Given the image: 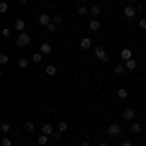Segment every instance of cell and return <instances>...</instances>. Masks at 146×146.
<instances>
[{"label": "cell", "mask_w": 146, "mask_h": 146, "mask_svg": "<svg viewBox=\"0 0 146 146\" xmlns=\"http://www.w3.org/2000/svg\"><path fill=\"white\" fill-rule=\"evenodd\" d=\"M29 43H31V37L25 33V31L20 33V35H18V39H16V45H18V47H27Z\"/></svg>", "instance_id": "obj_1"}, {"label": "cell", "mask_w": 146, "mask_h": 146, "mask_svg": "<svg viewBox=\"0 0 146 146\" xmlns=\"http://www.w3.org/2000/svg\"><path fill=\"white\" fill-rule=\"evenodd\" d=\"M121 117H123V121H135V117H136L135 107H125L123 113H121Z\"/></svg>", "instance_id": "obj_2"}, {"label": "cell", "mask_w": 146, "mask_h": 146, "mask_svg": "<svg viewBox=\"0 0 146 146\" xmlns=\"http://www.w3.org/2000/svg\"><path fill=\"white\" fill-rule=\"evenodd\" d=\"M94 53H96V56H98L100 60H103V62H107V60H109V55H107V51H105L103 47H96V49H94Z\"/></svg>", "instance_id": "obj_3"}, {"label": "cell", "mask_w": 146, "mask_h": 146, "mask_svg": "<svg viewBox=\"0 0 146 146\" xmlns=\"http://www.w3.org/2000/svg\"><path fill=\"white\" fill-rule=\"evenodd\" d=\"M107 135L109 136H119L121 135V125L119 123H111L107 127Z\"/></svg>", "instance_id": "obj_4"}, {"label": "cell", "mask_w": 146, "mask_h": 146, "mask_svg": "<svg viewBox=\"0 0 146 146\" xmlns=\"http://www.w3.org/2000/svg\"><path fill=\"white\" fill-rule=\"evenodd\" d=\"M123 16L127 18V20H131V18H135V16H136V8L133 6V4H129V6H125V8H123Z\"/></svg>", "instance_id": "obj_5"}, {"label": "cell", "mask_w": 146, "mask_h": 146, "mask_svg": "<svg viewBox=\"0 0 146 146\" xmlns=\"http://www.w3.org/2000/svg\"><path fill=\"white\" fill-rule=\"evenodd\" d=\"M39 53H43V55H51V53H53V45H51V43H41Z\"/></svg>", "instance_id": "obj_6"}, {"label": "cell", "mask_w": 146, "mask_h": 146, "mask_svg": "<svg viewBox=\"0 0 146 146\" xmlns=\"http://www.w3.org/2000/svg\"><path fill=\"white\" fill-rule=\"evenodd\" d=\"M41 133L47 135V136H53V135H55V129H53V125H51V123H45V125H43V129H41Z\"/></svg>", "instance_id": "obj_7"}, {"label": "cell", "mask_w": 146, "mask_h": 146, "mask_svg": "<svg viewBox=\"0 0 146 146\" xmlns=\"http://www.w3.org/2000/svg\"><path fill=\"white\" fill-rule=\"evenodd\" d=\"M51 22H53V18H51L49 14H41V16H39V23H41L43 27H47Z\"/></svg>", "instance_id": "obj_8"}, {"label": "cell", "mask_w": 146, "mask_h": 146, "mask_svg": "<svg viewBox=\"0 0 146 146\" xmlns=\"http://www.w3.org/2000/svg\"><path fill=\"white\" fill-rule=\"evenodd\" d=\"M14 29H16L18 33H23V31H25V22H23V20H16V23H14Z\"/></svg>", "instance_id": "obj_9"}, {"label": "cell", "mask_w": 146, "mask_h": 146, "mask_svg": "<svg viewBox=\"0 0 146 146\" xmlns=\"http://www.w3.org/2000/svg\"><path fill=\"white\" fill-rule=\"evenodd\" d=\"M0 131H2L4 135H8V133L12 131V125H10V121H2V123H0Z\"/></svg>", "instance_id": "obj_10"}, {"label": "cell", "mask_w": 146, "mask_h": 146, "mask_svg": "<svg viewBox=\"0 0 146 146\" xmlns=\"http://www.w3.org/2000/svg\"><path fill=\"white\" fill-rule=\"evenodd\" d=\"M90 47H92V39H90V37H84V39L80 41V49H84V51H88Z\"/></svg>", "instance_id": "obj_11"}, {"label": "cell", "mask_w": 146, "mask_h": 146, "mask_svg": "<svg viewBox=\"0 0 146 146\" xmlns=\"http://www.w3.org/2000/svg\"><path fill=\"white\" fill-rule=\"evenodd\" d=\"M125 68H127V70H136V60H135V58L125 60Z\"/></svg>", "instance_id": "obj_12"}, {"label": "cell", "mask_w": 146, "mask_h": 146, "mask_svg": "<svg viewBox=\"0 0 146 146\" xmlns=\"http://www.w3.org/2000/svg\"><path fill=\"white\" fill-rule=\"evenodd\" d=\"M121 58H123V60H129V58H133V53H131V49H123V51H121Z\"/></svg>", "instance_id": "obj_13"}, {"label": "cell", "mask_w": 146, "mask_h": 146, "mask_svg": "<svg viewBox=\"0 0 146 146\" xmlns=\"http://www.w3.org/2000/svg\"><path fill=\"white\" fill-rule=\"evenodd\" d=\"M117 98H119V100H127V98H129V92L125 90V88L117 90Z\"/></svg>", "instance_id": "obj_14"}, {"label": "cell", "mask_w": 146, "mask_h": 146, "mask_svg": "<svg viewBox=\"0 0 146 146\" xmlns=\"http://www.w3.org/2000/svg\"><path fill=\"white\" fill-rule=\"evenodd\" d=\"M45 74H47V76H55V74H56V66L49 64V66L45 68Z\"/></svg>", "instance_id": "obj_15"}, {"label": "cell", "mask_w": 146, "mask_h": 146, "mask_svg": "<svg viewBox=\"0 0 146 146\" xmlns=\"http://www.w3.org/2000/svg\"><path fill=\"white\" fill-rule=\"evenodd\" d=\"M58 133H66L68 131V125H66V121H58V129H56Z\"/></svg>", "instance_id": "obj_16"}, {"label": "cell", "mask_w": 146, "mask_h": 146, "mask_svg": "<svg viewBox=\"0 0 146 146\" xmlns=\"http://www.w3.org/2000/svg\"><path fill=\"white\" fill-rule=\"evenodd\" d=\"M88 27H90L92 31H98V29H100L101 25H100V22H98V20H92V22H90V25H88Z\"/></svg>", "instance_id": "obj_17"}, {"label": "cell", "mask_w": 146, "mask_h": 146, "mask_svg": "<svg viewBox=\"0 0 146 146\" xmlns=\"http://www.w3.org/2000/svg\"><path fill=\"white\" fill-rule=\"evenodd\" d=\"M131 131H133L135 135H138V133L142 131V125H140V123H133V125H131Z\"/></svg>", "instance_id": "obj_18"}, {"label": "cell", "mask_w": 146, "mask_h": 146, "mask_svg": "<svg viewBox=\"0 0 146 146\" xmlns=\"http://www.w3.org/2000/svg\"><path fill=\"white\" fill-rule=\"evenodd\" d=\"M100 14H101L100 6H90V16H100Z\"/></svg>", "instance_id": "obj_19"}, {"label": "cell", "mask_w": 146, "mask_h": 146, "mask_svg": "<svg viewBox=\"0 0 146 146\" xmlns=\"http://www.w3.org/2000/svg\"><path fill=\"white\" fill-rule=\"evenodd\" d=\"M18 66L20 68H27L29 66V58H20V60H18Z\"/></svg>", "instance_id": "obj_20"}, {"label": "cell", "mask_w": 146, "mask_h": 146, "mask_svg": "<svg viewBox=\"0 0 146 146\" xmlns=\"http://www.w3.org/2000/svg\"><path fill=\"white\" fill-rule=\"evenodd\" d=\"M78 14H80V16H88V14H90V8H88V6H80Z\"/></svg>", "instance_id": "obj_21"}, {"label": "cell", "mask_w": 146, "mask_h": 146, "mask_svg": "<svg viewBox=\"0 0 146 146\" xmlns=\"http://www.w3.org/2000/svg\"><path fill=\"white\" fill-rule=\"evenodd\" d=\"M37 142H39V144H41V146H43V144H47V142H49V136H47V135H43V133H41V136L37 138Z\"/></svg>", "instance_id": "obj_22"}, {"label": "cell", "mask_w": 146, "mask_h": 146, "mask_svg": "<svg viewBox=\"0 0 146 146\" xmlns=\"http://www.w3.org/2000/svg\"><path fill=\"white\" fill-rule=\"evenodd\" d=\"M31 60H33V62H41V60H43V53H35V55H31Z\"/></svg>", "instance_id": "obj_23"}, {"label": "cell", "mask_w": 146, "mask_h": 146, "mask_svg": "<svg viewBox=\"0 0 146 146\" xmlns=\"http://www.w3.org/2000/svg\"><path fill=\"white\" fill-rule=\"evenodd\" d=\"M45 29L49 31V33H55V31H56V23H55V22H51V23H49V25L45 27Z\"/></svg>", "instance_id": "obj_24"}, {"label": "cell", "mask_w": 146, "mask_h": 146, "mask_svg": "<svg viewBox=\"0 0 146 146\" xmlns=\"http://www.w3.org/2000/svg\"><path fill=\"white\" fill-rule=\"evenodd\" d=\"M51 18H53V22H55L56 25H58V23H62V16H60V14H53Z\"/></svg>", "instance_id": "obj_25"}, {"label": "cell", "mask_w": 146, "mask_h": 146, "mask_svg": "<svg viewBox=\"0 0 146 146\" xmlns=\"http://www.w3.org/2000/svg\"><path fill=\"white\" fill-rule=\"evenodd\" d=\"M8 12V2H0V14H6Z\"/></svg>", "instance_id": "obj_26"}, {"label": "cell", "mask_w": 146, "mask_h": 146, "mask_svg": "<svg viewBox=\"0 0 146 146\" xmlns=\"http://www.w3.org/2000/svg\"><path fill=\"white\" fill-rule=\"evenodd\" d=\"M125 70H127V68H125L123 64H117V66H115V74H123Z\"/></svg>", "instance_id": "obj_27"}, {"label": "cell", "mask_w": 146, "mask_h": 146, "mask_svg": "<svg viewBox=\"0 0 146 146\" xmlns=\"http://www.w3.org/2000/svg\"><path fill=\"white\" fill-rule=\"evenodd\" d=\"M14 142H12V138H8V136H4L2 138V146H12Z\"/></svg>", "instance_id": "obj_28"}, {"label": "cell", "mask_w": 146, "mask_h": 146, "mask_svg": "<svg viewBox=\"0 0 146 146\" xmlns=\"http://www.w3.org/2000/svg\"><path fill=\"white\" fill-rule=\"evenodd\" d=\"M8 60H10V56L6 55V53H2V55H0V62H2V64H6Z\"/></svg>", "instance_id": "obj_29"}, {"label": "cell", "mask_w": 146, "mask_h": 146, "mask_svg": "<svg viewBox=\"0 0 146 146\" xmlns=\"http://www.w3.org/2000/svg\"><path fill=\"white\" fill-rule=\"evenodd\" d=\"M33 129H35V125L31 123V121H27V123H25V131H27V133H31Z\"/></svg>", "instance_id": "obj_30"}, {"label": "cell", "mask_w": 146, "mask_h": 146, "mask_svg": "<svg viewBox=\"0 0 146 146\" xmlns=\"http://www.w3.org/2000/svg\"><path fill=\"white\" fill-rule=\"evenodd\" d=\"M2 35H4V37H10L12 29H10V27H2Z\"/></svg>", "instance_id": "obj_31"}, {"label": "cell", "mask_w": 146, "mask_h": 146, "mask_svg": "<svg viewBox=\"0 0 146 146\" xmlns=\"http://www.w3.org/2000/svg\"><path fill=\"white\" fill-rule=\"evenodd\" d=\"M138 27H140V29H146V18H142V20L138 22Z\"/></svg>", "instance_id": "obj_32"}, {"label": "cell", "mask_w": 146, "mask_h": 146, "mask_svg": "<svg viewBox=\"0 0 146 146\" xmlns=\"http://www.w3.org/2000/svg\"><path fill=\"white\" fill-rule=\"evenodd\" d=\"M121 146H133V142H131V140H123V144Z\"/></svg>", "instance_id": "obj_33"}, {"label": "cell", "mask_w": 146, "mask_h": 146, "mask_svg": "<svg viewBox=\"0 0 146 146\" xmlns=\"http://www.w3.org/2000/svg\"><path fill=\"white\" fill-rule=\"evenodd\" d=\"M80 146H90V142H88V140H82V144Z\"/></svg>", "instance_id": "obj_34"}, {"label": "cell", "mask_w": 146, "mask_h": 146, "mask_svg": "<svg viewBox=\"0 0 146 146\" xmlns=\"http://www.w3.org/2000/svg\"><path fill=\"white\" fill-rule=\"evenodd\" d=\"M18 2H20L22 6H23V4H27V0H18Z\"/></svg>", "instance_id": "obj_35"}, {"label": "cell", "mask_w": 146, "mask_h": 146, "mask_svg": "<svg viewBox=\"0 0 146 146\" xmlns=\"http://www.w3.org/2000/svg\"><path fill=\"white\" fill-rule=\"evenodd\" d=\"M129 2H131V4H135V2H138V0H129Z\"/></svg>", "instance_id": "obj_36"}, {"label": "cell", "mask_w": 146, "mask_h": 146, "mask_svg": "<svg viewBox=\"0 0 146 146\" xmlns=\"http://www.w3.org/2000/svg\"><path fill=\"white\" fill-rule=\"evenodd\" d=\"M98 146H107V144H105V142H101V144H98Z\"/></svg>", "instance_id": "obj_37"}, {"label": "cell", "mask_w": 146, "mask_h": 146, "mask_svg": "<svg viewBox=\"0 0 146 146\" xmlns=\"http://www.w3.org/2000/svg\"><path fill=\"white\" fill-rule=\"evenodd\" d=\"M144 64H146V56H144Z\"/></svg>", "instance_id": "obj_38"}]
</instances>
